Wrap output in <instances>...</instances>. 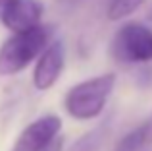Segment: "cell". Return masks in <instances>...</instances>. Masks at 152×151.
<instances>
[{
    "label": "cell",
    "mask_w": 152,
    "mask_h": 151,
    "mask_svg": "<svg viewBox=\"0 0 152 151\" xmlns=\"http://www.w3.org/2000/svg\"><path fill=\"white\" fill-rule=\"evenodd\" d=\"M48 41L50 27L45 25L14 33L0 47V76H14L25 70L48 47Z\"/></svg>",
    "instance_id": "1"
},
{
    "label": "cell",
    "mask_w": 152,
    "mask_h": 151,
    "mask_svg": "<svg viewBox=\"0 0 152 151\" xmlns=\"http://www.w3.org/2000/svg\"><path fill=\"white\" fill-rule=\"evenodd\" d=\"M114 85H115L114 74H102L73 85L64 99V107H66L67 114L73 116L75 120L96 118L106 107V101Z\"/></svg>",
    "instance_id": "2"
},
{
    "label": "cell",
    "mask_w": 152,
    "mask_h": 151,
    "mask_svg": "<svg viewBox=\"0 0 152 151\" xmlns=\"http://www.w3.org/2000/svg\"><path fill=\"white\" fill-rule=\"evenodd\" d=\"M112 54L119 62H142L152 60V29L142 23H125L115 33L112 43Z\"/></svg>",
    "instance_id": "3"
},
{
    "label": "cell",
    "mask_w": 152,
    "mask_h": 151,
    "mask_svg": "<svg viewBox=\"0 0 152 151\" xmlns=\"http://www.w3.org/2000/svg\"><path fill=\"white\" fill-rule=\"evenodd\" d=\"M60 130H62L60 116H56V114L41 116L23 128L12 151H45L58 138Z\"/></svg>",
    "instance_id": "4"
},
{
    "label": "cell",
    "mask_w": 152,
    "mask_h": 151,
    "mask_svg": "<svg viewBox=\"0 0 152 151\" xmlns=\"http://www.w3.org/2000/svg\"><path fill=\"white\" fill-rule=\"evenodd\" d=\"M45 14V8L39 0H6V4L0 10L2 23L14 33L33 29L41 25V18Z\"/></svg>",
    "instance_id": "5"
},
{
    "label": "cell",
    "mask_w": 152,
    "mask_h": 151,
    "mask_svg": "<svg viewBox=\"0 0 152 151\" xmlns=\"http://www.w3.org/2000/svg\"><path fill=\"white\" fill-rule=\"evenodd\" d=\"M64 62H66V47L60 39L48 43L45 50L41 53L37 66L33 72V85L39 91H46L58 81L60 74L64 70Z\"/></svg>",
    "instance_id": "6"
},
{
    "label": "cell",
    "mask_w": 152,
    "mask_h": 151,
    "mask_svg": "<svg viewBox=\"0 0 152 151\" xmlns=\"http://www.w3.org/2000/svg\"><path fill=\"white\" fill-rule=\"evenodd\" d=\"M150 144H152V116H148L137 128H133L129 134H125L118 141L114 151H141Z\"/></svg>",
    "instance_id": "7"
},
{
    "label": "cell",
    "mask_w": 152,
    "mask_h": 151,
    "mask_svg": "<svg viewBox=\"0 0 152 151\" xmlns=\"http://www.w3.org/2000/svg\"><path fill=\"white\" fill-rule=\"evenodd\" d=\"M106 134H108V126H96L94 130L87 132L85 136H81L73 145H71L69 151H98L102 147L104 140H106Z\"/></svg>",
    "instance_id": "8"
},
{
    "label": "cell",
    "mask_w": 152,
    "mask_h": 151,
    "mask_svg": "<svg viewBox=\"0 0 152 151\" xmlns=\"http://www.w3.org/2000/svg\"><path fill=\"white\" fill-rule=\"evenodd\" d=\"M142 2H145V0H112L110 8H108V18H110L112 21L125 19L127 16L137 12Z\"/></svg>",
    "instance_id": "9"
},
{
    "label": "cell",
    "mask_w": 152,
    "mask_h": 151,
    "mask_svg": "<svg viewBox=\"0 0 152 151\" xmlns=\"http://www.w3.org/2000/svg\"><path fill=\"white\" fill-rule=\"evenodd\" d=\"M62 145H64V140H62V138H56V140L52 141L45 151H62Z\"/></svg>",
    "instance_id": "10"
},
{
    "label": "cell",
    "mask_w": 152,
    "mask_h": 151,
    "mask_svg": "<svg viewBox=\"0 0 152 151\" xmlns=\"http://www.w3.org/2000/svg\"><path fill=\"white\" fill-rule=\"evenodd\" d=\"M6 4V0H0V10H2V6Z\"/></svg>",
    "instance_id": "11"
},
{
    "label": "cell",
    "mask_w": 152,
    "mask_h": 151,
    "mask_svg": "<svg viewBox=\"0 0 152 151\" xmlns=\"http://www.w3.org/2000/svg\"><path fill=\"white\" fill-rule=\"evenodd\" d=\"M66 2H77V0H66Z\"/></svg>",
    "instance_id": "12"
},
{
    "label": "cell",
    "mask_w": 152,
    "mask_h": 151,
    "mask_svg": "<svg viewBox=\"0 0 152 151\" xmlns=\"http://www.w3.org/2000/svg\"><path fill=\"white\" fill-rule=\"evenodd\" d=\"M148 16H150V19H152V10H150V14H148Z\"/></svg>",
    "instance_id": "13"
}]
</instances>
